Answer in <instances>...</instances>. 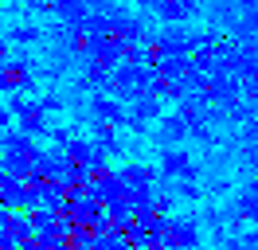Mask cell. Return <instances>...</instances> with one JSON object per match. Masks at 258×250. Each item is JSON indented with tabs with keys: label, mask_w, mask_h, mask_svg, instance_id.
<instances>
[{
	"label": "cell",
	"mask_w": 258,
	"mask_h": 250,
	"mask_svg": "<svg viewBox=\"0 0 258 250\" xmlns=\"http://www.w3.org/2000/svg\"><path fill=\"white\" fill-rule=\"evenodd\" d=\"M161 172H164V176H180V180H196V164H192V156H188V153H180V149L164 153Z\"/></svg>",
	"instance_id": "5"
},
{
	"label": "cell",
	"mask_w": 258,
	"mask_h": 250,
	"mask_svg": "<svg viewBox=\"0 0 258 250\" xmlns=\"http://www.w3.org/2000/svg\"><path fill=\"white\" fill-rule=\"evenodd\" d=\"M35 39H39L35 28H16L12 35H8V43H35Z\"/></svg>",
	"instance_id": "17"
},
{
	"label": "cell",
	"mask_w": 258,
	"mask_h": 250,
	"mask_svg": "<svg viewBox=\"0 0 258 250\" xmlns=\"http://www.w3.org/2000/svg\"><path fill=\"white\" fill-rule=\"evenodd\" d=\"M4 234H8V238H16V242L32 238V223H28V215L12 211V215H8V223H4Z\"/></svg>",
	"instance_id": "12"
},
{
	"label": "cell",
	"mask_w": 258,
	"mask_h": 250,
	"mask_svg": "<svg viewBox=\"0 0 258 250\" xmlns=\"http://www.w3.org/2000/svg\"><path fill=\"white\" fill-rule=\"evenodd\" d=\"M12 109H16V125L20 133H43L47 129V117H43V102H24V98H12Z\"/></svg>",
	"instance_id": "3"
},
{
	"label": "cell",
	"mask_w": 258,
	"mask_h": 250,
	"mask_svg": "<svg viewBox=\"0 0 258 250\" xmlns=\"http://www.w3.org/2000/svg\"><path fill=\"white\" fill-rule=\"evenodd\" d=\"M51 8L63 16V20H75V24H82V16H86V4H82V0H51Z\"/></svg>",
	"instance_id": "14"
},
{
	"label": "cell",
	"mask_w": 258,
	"mask_h": 250,
	"mask_svg": "<svg viewBox=\"0 0 258 250\" xmlns=\"http://www.w3.org/2000/svg\"><path fill=\"white\" fill-rule=\"evenodd\" d=\"M32 86V67L24 59H8L0 67V94H20Z\"/></svg>",
	"instance_id": "4"
},
{
	"label": "cell",
	"mask_w": 258,
	"mask_h": 250,
	"mask_svg": "<svg viewBox=\"0 0 258 250\" xmlns=\"http://www.w3.org/2000/svg\"><path fill=\"white\" fill-rule=\"evenodd\" d=\"M153 211L168 215V211H172V196H153Z\"/></svg>",
	"instance_id": "18"
},
{
	"label": "cell",
	"mask_w": 258,
	"mask_h": 250,
	"mask_svg": "<svg viewBox=\"0 0 258 250\" xmlns=\"http://www.w3.org/2000/svg\"><path fill=\"white\" fill-rule=\"evenodd\" d=\"M24 215H28V223H32V234H51L55 223H59L51 207H35V211H24Z\"/></svg>",
	"instance_id": "10"
},
{
	"label": "cell",
	"mask_w": 258,
	"mask_h": 250,
	"mask_svg": "<svg viewBox=\"0 0 258 250\" xmlns=\"http://www.w3.org/2000/svg\"><path fill=\"white\" fill-rule=\"evenodd\" d=\"M94 113H98V121H110V125L125 121V113H121V106L113 98H94Z\"/></svg>",
	"instance_id": "11"
},
{
	"label": "cell",
	"mask_w": 258,
	"mask_h": 250,
	"mask_svg": "<svg viewBox=\"0 0 258 250\" xmlns=\"http://www.w3.org/2000/svg\"><path fill=\"white\" fill-rule=\"evenodd\" d=\"M196 4H200V0H157V16L168 20V24H184V20L196 12Z\"/></svg>",
	"instance_id": "6"
},
{
	"label": "cell",
	"mask_w": 258,
	"mask_h": 250,
	"mask_svg": "<svg viewBox=\"0 0 258 250\" xmlns=\"http://www.w3.org/2000/svg\"><path fill=\"white\" fill-rule=\"evenodd\" d=\"M63 153L71 156V164H82V168H86V164L98 156V145H94V141H82V137H71Z\"/></svg>",
	"instance_id": "7"
},
{
	"label": "cell",
	"mask_w": 258,
	"mask_h": 250,
	"mask_svg": "<svg viewBox=\"0 0 258 250\" xmlns=\"http://www.w3.org/2000/svg\"><path fill=\"white\" fill-rule=\"evenodd\" d=\"M161 137L180 141V137H184V117H164V121H161Z\"/></svg>",
	"instance_id": "16"
},
{
	"label": "cell",
	"mask_w": 258,
	"mask_h": 250,
	"mask_svg": "<svg viewBox=\"0 0 258 250\" xmlns=\"http://www.w3.org/2000/svg\"><path fill=\"white\" fill-rule=\"evenodd\" d=\"M200 242V227H196V219L188 215H176L164 223V234H161V246L164 250H196Z\"/></svg>",
	"instance_id": "2"
},
{
	"label": "cell",
	"mask_w": 258,
	"mask_h": 250,
	"mask_svg": "<svg viewBox=\"0 0 258 250\" xmlns=\"http://www.w3.org/2000/svg\"><path fill=\"white\" fill-rule=\"evenodd\" d=\"M0 168L16 180H32V168H35V156H24V153H4V164Z\"/></svg>",
	"instance_id": "8"
},
{
	"label": "cell",
	"mask_w": 258,
	"mask_h": 250,
	"mask_svg": "<svg viewBox=\"0 0 258 250\" xmlns=\"http://www.w3.org/2000/svg\"><path fill=\"white\" fill-rule=\"evenodd\" d=\"M137 4H141V8H157V0H137Z\"/></svg>",
	"instance_id": "21"
},
{
	"label": "cell",
	"mask_w": 258,
	"mask_h": 250,
	"mask_svg": "<svg viewBox=\"0 0 258 250\" xmlns=\"http://www.w3.org/2000/svg\"><path fill=\"white\" fill-rule=\"evenodd\" d=\"M4 133H8V109L0 106V137H4Z\"/></svg>",
	"instance_id": "19"
},
{
	"label": "cell",
	"mask_w": 258,
	"mask_h": 250,
	"mask_svg": "<svg viewBox=\"0 0 258 250\" xmlns=\"http://www.w3.org/2000/svg\"><path fill=\"white\" fill-rule=\"evenodd\" d=\"M153 82V67H133V62H121L110 78H106V90L117 94V98H137V94L149 90Z\"/></svg>",
	"instance_id": "1"
},
{
	"label": "cell",
	"mask_w": 258,
	"mask_h": 250,
	"mask_svg": "<svg viewBox=\"0 0 258 250\" xmlns=\"http://www.w3.org/2000/svg\"><path fill=\"white\" fill-rule=\"evenodd\" d=\"M121 62H133V67H149V62H145V47L137 43V39H133V43H125V47H121Z\"/></svg>",
	"instance_id": "15"
},
{
	"label": "cell",
	"mask_w": 258,
	"mask_h": 250,
	"mask_svg": "<svg viewBox=\"0 0 258 250\" xmlns=\"http://www.w3.org/2000/svg\"><path fill=\"white\" fill-rule=\"evenodd\" d=\"M8 215H12V211H8L4 203H0V231H4V223H8Z\"/></svg>",
	"instance_id": "20"
},
{
	"label": "cell",
	"mask_w": 258,
	"mask_h": 250,
	"mask_svg": "<svg viewBox=\"0 0 258 250\" xmlns=\"http://www.w3.org/2000/svg\"><path fill=\"white\" fill-rule=\"evenodd\" d=\"M117 172H121V180L129 188H153V180H157V168H149V164H125Z\"/></svg>",
	"instance_id": "9"
},
{
	"label": "cell",
	"mask_w": 258,
	"mask_h": 250,
	"mask_svg": "<svg viewBox=\"0 0 258 250\" xmlns=\"http://www.w3.org/2000/svg\"><path fill=\"white\" fill-rule=\"evenodd\" d=\"M94 35H90V28H86V24H75V35H71V51H75V55H90V51H94Z\"/></svg>",
	"instance_id": "13"
}]
</instances>
